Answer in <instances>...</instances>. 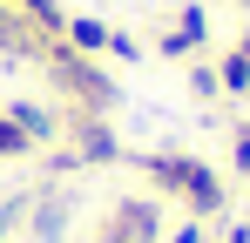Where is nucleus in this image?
Masks as SVG:
<instances>
[{
  "label": "nucleus",
  "instance_id": "1",
  "mask_svg": "<svg viewBox=\"0 0 250 243\" xmlns=\"http://www.w3.org/2000/svg\"><path fill=\"white\" fill-rule=\"evenodd\" d=\"M142 169H149V176H156L163 189H176V196L189 202L196 216H216V209H223V182L209 176L203 162H189V156H149Z\"/></svg>",
  "mask_w": 250,
  "mask_h": 243
},
{
  "label": "nucleus",
  "instance_id": "2",
  "mask_svg": "<svg viewBox=\"0 0 250 243\" xmlns=\"http://www.w3.org/2000/svg\"><path fill=\"white\" fill-rule=\"evenodd\" d=\"M47 68H54V81H61V88H68L75 101H88V108H108V101H115V88H108V81L95 75V68H88L82 54H68L61 40H54V54H47Z\"/></svg>",
  "mask_w": 250,
  "mask_h": 243
},
{
  "label": "nucleus",
  "instance_id": "3",
  "mask_svg": "<svg viewBox=\"0 0 250 243\" xmlns=\"http://www.w3.org/2000/svg\"><path fill=\"white\" fill-rule=\"evenodd\" d=\"M203 34H209L203 7H189V14H183V27H169V34H163V54H196V47H203Z\"/></svg>",
  "mask_w": 250,
  "mask_h": 243
},
{
  "label": "nucleus",
  "instance_id": "4",
  "mask_svg": "<svg viewBox=\"0 0 250 243\" xmlns=\"http://www.w3.org/2000/svg\"><path fill=\"white\" fill-rule=\"evenodd\" d=\"M61 34L75 40V47H82V54H95V47H108V34H115V27H102V20H88V14H75V20H68V27H61Z\"/></svg>",
  "mask_w": 250,
  "mask_h": 243
},
{
  "label": "nucleus",
  "instance_id": "5",
  "mask_svg": "<svg viewBox=\"0 0 250 243\" xmlns=\"http://www.w3.org/2000/svg\"><path fill=\"white\" fill-rule=\"evenodd\" d=\"M216 88H230V95H244V88H250V61H244V47H230V54H223V68H216Z\"/></svg>",
  "mask_w": 250,
  "mask_h": 243
},
{
  "label": "nucleus",
  "instance_id": "6",
  "mask_svg": "<svg viewBox=\"0 0 250 243\" xmlns=\"http://www.w3.org/2000/svg\"><path fill=\"white\" fill-rule=\"evenodd\" d=\"M7 115L21 122V128H27V135H34V142H47V135H54V115H47V108H34V101H14V108H7Z\"/></svg>",
  "mask_w": 250,
  "mask_h": 243
},
{
  "label": "nucleus",
  "instance_id": "7",
  "mask_svg": "<svg viewBox=\"0 0 250 243\" xmlns=\"http://www.w3.org/2000/svg\"><path fill=\"white\" fill-rule=\"evenodd\" d=\"M27 149H34V135H27L14 115H0V156H27Z\"/></svg>",
  "mask_w": 250,
  "mask_h": 243
},
{
  "label": "nucleus",
  "instance_id": "8",
  "mask_svg": "<svg viewBox=\"0 0 250 243\" xmlns=\"http://www.w3.org/2000/svg\"><path fill=\"white\" fill-rule=\"evenodd\" d=\"M169 243H203V230H196V223H183V230H176Z\"/></svg>",
  "mask_w": 250,
  "mask_h": 243
},
{
  "label": "nucleus",
  "instance_id": "9",
  "mask_svg": "<svg viewBox=\"0 0 250 243\" xmlns=\"http://www.w3.org/2000/svg\"><path fill=\"white\" fill-rule=\"evenodd\" d=\"M237 169H250V128L237 135Z\"/></svg>",
  "mask_w": 250,
  "mask_h": 243
},
{
  "label": "nucleus",
  "instance_id": "10",
  "mask_svg": "<svg viewBox=\"0 0 250 243\" xmlns=\"http://www.w3.org/2000/svg\"><path fill=\"white\" fill-rule=\"evenodd\" d=\"M230 243H250V223H237V230H230Z\"/></svg>",
  "mask_w": 250,
  "mask_h": 243
},
{
  "label": "nucleus",
  "instance_id": "11",
  "mask_svg": "<svg viewBox=\"0 0 250 243\" xmlns=\"http://www.w3.org/2000/svg\"><path fill=\"white\" fill-rule=\"evenodd\" d=\"M244 61H250V34H244Z\"/></svg>",
  "mask_w": 250,
  "mask_h": 243
},
{
  "label": "nucleus",
  "instance_id": "12",
  "mask_svg": "<svg viewBox=\"0 0 250 243\" xmlns=\"http://www.w3.org/2000/svg\"><path fill=\"white\" fill-rule=\"evenodd\" d=\"M244 7H250V0H244Z\"/></svg>",
  "mask_w": 250,
  "mask_h": 243
}]
</instances>
